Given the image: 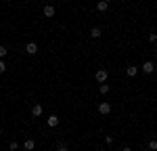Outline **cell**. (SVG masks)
<instances>
[{
    "label": "cell",
    "mask_w": 157,
    "mask_h": 151,
    "mask_svg": "<svg viewBox=\"0 0 157 151\" xmlns=\"http://www.w3.org/2000/svg\"><path fill=\"white\" fill-rule=\"evenodd\" d=\"M94 78H97V82L105 84V82H107V69H98L97 74H94Z\"/></svg>",
    "instance_id": "obj_1"
},
{
    "label": "cell",
    "mask_w": 157,
    "mask_h": 151,
    "mask_svg": "<svg viewBox=\"0 0 157 151\" xmlns=\"http://www.w3.org/2000/svg\"><path fill=\"white\" fill-rule=\"evenodd\" d=\"M97 109H98L101 115H109V113H111V105H109V103H101Z\"/></svg>",
    "instance_id": "obj_2"
},
{
    "label": "cell",
    "mask_w": 157,
    "mask_h": 151,
    "mask_svg": "<svg viewBox=\"0 0 157 151\" xmlns=\"http://www.w3.org/2000/svg\"><path fill=\"white\" fill-rule=\"evenodd\" d=\"M25 52H27V55H36L38 52V44L36 42H27V44H25Z\"/></svg>",
    "instance_id": "obj_3"
},
{
    "label": "cell",
    "mask_w": 157,
    "mask_h": 151,
    "mask_svg": "<svg viewBox=\"0 0 157 151\" xmlns=\"http://www.w3.org/2000/svg\"><path fill=\"white\" fill-rule=\"evenodd\" d=\"M143 72H145V74H153V72H155V63L153 61H145L143 63Z\"/></svg>",
    "instance_id": "obj_4"
},
{
    "label": "cell",
    "mask_w": 157,
    "mask_h": 151,
    "mask_svg": "<svg viewBox=\"0 0 157 151\" xmlns=\"http://www.w3.org/2000/svg\"><path fill=\"white\" fill-rule=\"evenodd\" d=\"M42 111H44V107H42V105H40V103H38V105H34V107H32V115H34V118H40V115H42Z\"/></svg>",
    "instance_id": "obj_5"
},
{
    "label": "cell",
    "mask_w": 157,
    "mask_h": 151,
    "mask_svg": "<svg viewBox=\"0 0 157 151\" xmlns=\"http://www.w3.org/2000/svg\"><path fill=\"white\" fill-rule=\"evenodd\" d=\"M34 147H36V141H34V138H27V141L23 143V149L25 151H34Z\"/></svg>",
    "instance_id": "obj_6"
},
{
    "label": "cell",
    "mask_w": 157,
    "mask_h": 151,
    "mask_svg": "<svg viewBox=\"0 0 157 151\" xmlns=\"http://www.w3.org/2000/svg\"><path fill=\"white\" fill-rule=\"evenodd\" d=\"M46 124H48L50 128H57V126H59V118H57V115H48Z\"/></svg>",
    "instance_id": "obj_7"
},
{
    "label": "cell",
    "mask_w": 157,
    "mask_h": 151,
    "mask_svg": "<svg viewBox=\"0 0 157 151\" xmlns=\"http://www.w3.org/2000/svg\"><path fill=\"white\" fill-rule=\"evenodd\" d=\"M55 13H57V9H55L52 4H46V6H44V15H46V17H55Z\"/></svg>",
    "instance_id": "obj_8"
},
{
    "label": "cell",
    "mask_w": 157,
    "mask_h": 151,
    "mask_svg": "<svg viewBox=\"0 0 157 151\" xmlns=\"http://www.w3.org/2000/svg\"><path fill=\"white\" fill-rule=\"evenodd\" d=\"M97 11L98 13H105V11H109V2H105V0H101L97 4Z\"/></svg>",
    "instance_id": "obj_9"
},
{
    "label": "cell",
    "mask_w": 157,
    "mask_h": 151,
    "mask_svg": "<svg viewBox=\"0 0 157 151\" xmlns=\"http://www.w3.org/2000/svg\"><path fill=\"white\" fill-rule=\"evenodd\" d=\"M101 34H103V32H101V27H92V29H90V38H94V40H98Z\"/></svg>",
    "instance_id": "obj_10"
},
{
    "label": "cell",
    "mask_w": 157,
    "mask_h": 151,
    "mask_svg": "<svg viewBox=\"0 0 157 151\" xmlns=\"http://www.w3.org/2000/svg\"><path fill=\"white\" fill-rule=\"evenodd\" d=\"M136 74H138V67H136V65H130V67L126 69V76H130V78H134Z\"/></svg>",
    "instance_id": "obj_11"
},
{
    "label": "cell",
    "mask_w": 157,
    "mask_h": 151,
    "mask_svg": "<svg viewBox=\"0 0 157 151\" xmlns=\"http://www.w3.org/2000/svg\"><path fill=\"white\" fill-rule=\"evenodd\" d=\"M98 92H101V95H107V92H109V86H107V82H105V84H101V88H98Z\"/></svg>",
    "instance_id": "obj_12"
},
{
    "label": "cell",
    "mask_w": 157,
    "mask_h": 151,
    "mask_svg": "<svg viewBox=\"0 0 157 151\" xmlns=\"http://www.w3.org/2000/svg\"><path fill=\"white\" fill-rule=\"evenodd\" d=\"M6 52H9L6 46H4V44H0V59H4V57H6Z\"/></svg>",
    "instance_id": "obj_13"
},
{
    "label": "cell",
    "mask_w": 157,
    "mask_h": 151,
    "mask_svg": "<svg viewBox=\"0 0 157 151\" xmlns=\"http://www.w3.org/2000/svg\"><path fill=\"white\" fill-rule=\"evenodd\" d=\"M4 72H6V63H4L2 59H0V76L4 74Z\"/></svg>",
    "instance_id": "obj_14"
},
{
    "label": "cell",
    "mask_w": 157,
    "mask_h": 151,
    "mask_svg": "<svg viewBox=\"0 0 157 151\" xmlns=\"http://www.w3.org/2000/svg\"><path fill=\"white\" fill-rule=\"evenodd\" d=\"M9 147H11V151H19V143H15V141H13Z\"/></svg>",
    "instance_id": "obj_15"
},
{
    "label": "cell",
    "mask_w": 157,
    "mask_h": 151,
    "mask_svg": "<svg viewBox=\"0 0 157 151\" xmlns=\"http://www.w3.org/2000/svg\"><path fill=\"white\" fill-rule=\"evenodd\" d=\"M149 149H151V151H157V141H151V143H149Z\"/></svg>",
    "instance_id": "obj_16"
},
{
    "label": "cell",
    "mask_w": 157,
    "mask_h": 151,
    "mask_svg": "<svg viewBox=\"0 0 157 151\" xmlns=\"http://www.w3.org/2000/svg\"><path fill=\"white\" fill-rule=\"evenodd\" d=\"M105 143H107V145H113V137L107 134V137H105Z\"/></svg>",
    "instance_id": "obj_17"
},
{
    "label": "cell",
    "mask_w": 157,
    "mask_h": 151,
    "mask_svg": "<svg viewBox=\"0 0 157 151\" xmlns=\"http://www.w3.org/2000/svg\"><path fill=\"white\" fill-rule=\"evenodd\" d=\"M149 42H157V34H149Z\"/></svg>",
    "instance_id": "obj_18"
},
{
    "label": "cell",
    "mask_w": 157,
    "mask_h": 151,
    "mask_svg": "<svg viewBox=\"0 0 157 151\" xmlns=\"http://www.w3.org/2000/svg\"><path fill=\"white\" fill-rule=\"evenodd\" d=\"M121 151H132V149H130V147H124V149H121Z\"/></svg>",
    "instance_id": "obj_19"
},
{
    "label": "cell",
    "mask_w": 157,
    "mask_h": 151,
    "mask_svg": "<svg viewBox=\"0 0 157 151\" xmlns=\"http://www.w3.org/2000/svg\"><path fill=\"white\" fill-rule=\"evenodd\" d=\"M59 151H69V149H67V147H61V149Z\"/></svg>",
    "instance_id": "obj_20"
},
{
    "label": "cell",
    "mask_w": 157,
    "mask_h": 151,
    "mask_svg": "<svg viewBox=\"0 0 157 151\" xmlns=\"http://www.w3.org/2000/svg\"><path fill=\"white\" fill-rule=\"evenodd\" d=\"M0 134H2V126H0Z\"/></svg>",
    "instance_id": "obj_21"
},
{
    "label": "cell",
    "mask_w": 157,
    "mask_h": 151,
    "mask_svg": "<svg viewBox=\"0 0 157 151\" xmlns=\"http://www.w3.org/2000/svg\"><path fill=\"white\" fill-rule=\"evenodd\" d=\"M105 2H111V0H105Z\"/></svg>",
    "instance_id": "obj_22"
},
{
    "label": "cell",
    "mask_w": 157,
    "mask_h": 151,
    "mask_svg": "<svg viewBox=\"0 0 157 151\" xmlns=\"http://www.w3.org/2000/svg\"><path fill=\"white\" fill-rule=\"evenodd\" d=\"M155 57H157V52H155Z\"/></svg>",
    "instance_id": "obj_23"
},
{
    "label": "cell",
    "mask_w": 157,
    "mask_h": 151,
    "mask_svg": "<svg viewBox=\"0 0 157 151\" xmlns=\"http://www.w3.org/2000/svg\"><path fill=\"white\" fill-rule=\"evenodd\" d=\"M147 151H151V149H147Z\"/></svg>",
    "instance_id": "obj_24"
},
{
    "label": "cell",
    "mask_w": 157,
    "mask_h": 151,
    "mask_svg": "<svg viewBox=\"0 0 157 151\" xmlns=\"http://www.w3.org/2000/svg\"><path fill=\"white\" fill-rule=\"evenodd\" d=\"M23 151H25V149H23Z\"/></svg>",
    "instance_id": "obj_25"
}]
</instances>
